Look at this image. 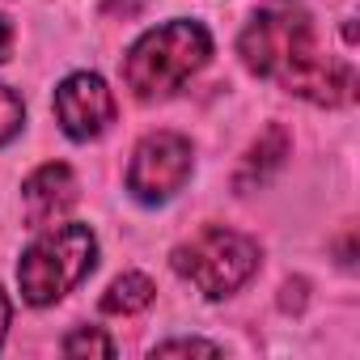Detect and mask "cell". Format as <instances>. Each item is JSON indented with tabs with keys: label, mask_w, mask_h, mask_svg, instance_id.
Here are the masks:
<instances>
[{
	"label": "cell",
	"mask_w": 360,
	"mask_h": 360,
	"mask_svg": "<svg viewBox=\"0 0 360 360\" xmlns=\"http://www.w3.org/2000/svg\"><path fill=\"white\" fill-rule=\"evenodd\" d=\"M64 356H115V343H110L102 330L81 326V330H72V335L64 339Z\"/></svg>",
	"instance_id": "cell-10"
},
{
	"label": "cell",
	"mask_w": 360,
	"mask_h": 360,
	"mask_svg": "<svg viewBox=\"0 0 360 360\" xmlns=\"http://www.w3.org/2000/svg\"><path fill=\"white\" fill-rule=\"evenodd\" d=\"M169 352H204V356H217L212 343H200V339H178V343H157V356H169Z\"/></svg>",
	"instance_id": "cell-12"
},
{
	"label": "cell",
	"mask_w": 360,
	"mask_h": 360,
	"mask_svg": "<svg viewBox=\"0 0 360 360\" xmlns=\"http://www.w3.org/2000/svg\"><path fill=\"white\" fill-rule=\"evenodd\" d=\"M22 119H26V106H22V98H18L9 85H0V144H5V140H13V136L22 131Z\"/></svg>",
	"instance_id": "cell-11"
},
{
	"label": "cell",
	"mask_w": 360,
	"mask_h": 360,
	"mask_svg": "<svg viewBox=\"0 0 360 360\" xmlns=\"http://www.w3.org/2000/svg\"><path fill=\"white\" fill-rule=\"evenodd\" d=\"M56 119L64 127V136L72 140H94L110 127L115 119V94L106 89L102 77L94 72H77L56 89Z\"/></svg>",
	"instance_id": "cell-6"
},
{
	"label": "cell",
	"mask_w": 360,
	"mask_h": 360,
	"mask_svg": "<svg viewBox=\"0 0 360 360\" xmlns=\"http://www.w3.org/2000/svg\"><path fill=\"white\" fill-rule=\"evenodd\" d=\"M187 178H191V140L178 131H157L144 136L140 148L131 153L127 191L140 204H165L174 191H183Z\"/></svg>",
	"instance_id": "cell-5"
},
{
	"label": "cell",
	"mask_w": 360,
	"mask_h": 360,
	"mask_svg": "<svg viewBox=\"0 0 360 360\" xmlns=\"http://www.w3.org/2000/svg\"><path fill=\"white\" fill-rule=\"evenodd\" d=\"M9 43H13V34H9V26H5V22H0V60L9 56Z\"/></svg>",
	"instance_id": "cell-14"
},
{
	"label": "cell",
	"mask_w": 360,
	"mask_h": 360,
	"mask_svg": "<svg viewBox=\"0 0 360 360\" xmlns=\"http://www.w3.org/2000/svg\"><path fill=\"white\" fill-rule=\"evenodd\" d=\"M153 280L148 276H140V271H127V276H119L110 288H106V297H102V309L106 314H136V309H144L148 301H153Z\"/></svg>",
	"instance_id": "cell-8"
},
{
	"label": "cell",
	"mask_w": 360,
	"mask_h": 360,
	"mask_svg": "<svg viewBox=\"0 0 360 360\" xmlns=\"http://www.w3.org/2000/svg\"><path fill=\"white\" fill-rule=\"evenodd\" d=\"M284 153H288V136H284V127H271V131H267V136H263V140H259V144L250 148V161H246V174L238 178V183L246 187V183H250V178H255V174L263 178V169H271V165H280V161H284Z\"/></svg>",
	"instance_id": "cell-9"
},
{
	"label": "cell",
	"mask_w": 360,
	"mask_h": 360,
	"mask_svg": "<svg viewBox=\"0 0 360 360\" xmlns=\"http://www.w3.org/2000/svg\"><path fill=\"white\" fill-rule=\"evenodd\" d=\"M72 204H77V178H72V169H68L64 161L39 165V169L26 178V187H22L26 225H34V229L56 225Z\"/></svg>",
	"instance_id": "cell-7"
},
{
	"label": "cell",
	"mask_w": 360,
	"mask_h": 360,
	"mask_svg": "<svg viewBox=\"0 0 360 360\" xmlns=\"http://www.w3.org/2000/svg\"><path fill=\"white\" fill-rule=\"evenodd\" d=\"M5 330H9V297L0 292V339H5Z\"/></svg>",
	"instance_id": "cell-13"
},
{
	"label": "cell",
	"mask_w": 360,
	"mask_h": 360,
	"mask_svg": "<svg viewBox=\"0 0 360 360\" xmlns=\"http://www.w3.org/2000/svg\"><path fill=\"white\" fill-rule=\"evenodd\" d=\"M212 56V39L200 22H169L148 30L123 60V77L136 98H165L195 77Z\"/></svg>",
	"instance_id": "cell-2"
},
{
	"label": "cell",
	"mask_w": 360,
	"mask_h": 360,
	"mask_svg": "<svg viewBox=\"0 0 360 360\" xmlns=\"http://www.w3.org/2000/svg\"><path fill=\"white\" fill-rule=\"evenodd\" d=\"M259 267V246L246 233L233 229H200L191 242H183L174 250V271L191 280L204 297H229L238 292Z\"/></svg>",
	"instance_id": "cell-4"
},
{
	"label": "cell",
	"mask_w": 360,
	"mask_h": 360,
	"mask_svg": "<svg viewBox=\"0 0 360 360\" xmlns=\"http://www.w3.org/2000/svg\"><path fill=\"white\" fill-rule=\"evenodd\" d=\"M98 259V242L85 225H47L43 238L22 255L18 284L30 305H51L68 288H77Z\"/></svg>",
	"instance_id": "cell-3"
},
{
	"label": "cell",
	"mask_w": 360,
	"mask_h": 360,
	"mask_svg": "<svg viewBox=\"0 0 360 360\" xmlns=\"http://www.w3.org/2000/svg\"><path fill=\"white\" fill-rule=\"evenodd\" d=\"M242 64L259 77L280 81L288 94L318 102V106H343L356 98V72L352 64L326 56L314 39V22L297 5H267L250 18V26L238 39Z\"/></svg>",
	"instance_id": "cell-1"
}]
</instances>
